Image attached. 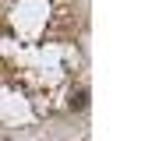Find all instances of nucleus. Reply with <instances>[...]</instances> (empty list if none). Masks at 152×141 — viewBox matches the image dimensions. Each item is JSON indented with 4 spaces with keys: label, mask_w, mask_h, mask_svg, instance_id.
<instances>
[{
    "label": "nucleus",
    "mask_w": 152,
    "mask_h": 141,
    "mask_svg": "<svg viewBox=\"0 0 152 141\" xmlns=\"http://www.w3.org/2000/svg\"><path fill=\"white\" fill-rule=\"evenodd\" d=\"M85 106H88V92H85V88H78V92L67 95V109H71V113H81Z\"/></svg>",
    "instance_id": "f257e3e1"
}]
</instances>
